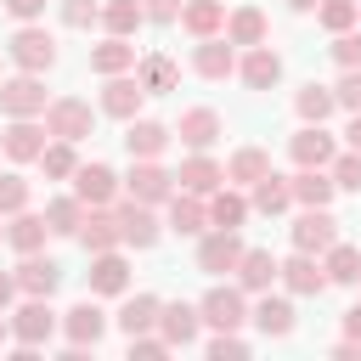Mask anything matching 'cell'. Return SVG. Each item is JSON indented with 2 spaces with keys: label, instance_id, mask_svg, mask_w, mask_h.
I'll return each instance as SVG.
<instances>
[{
  "label": "cell",
  "instance_id": "cell-8",
  "mask_svg": "<svg viewBox=\"0 0 361 361\" xmlns=\"http://www.w3.org/2000/svg\"><path fill=\"white\" fill-rule=\"evenodd\" d=\"M248 79H254V85H265V79H276V56H265V51H259V56L248 62Z\"/></svg>",
  "mask_w": 361,
  "mask_h": 361
},
{
  "label": "cell",
  "instance_id": "cell-32",
  "mask_svg": "<svg viewBox=\"0 0 361 361\" xmlns=\"http://www.w3.org/2000/svg\"><path fill=\"white\" fill-rule=\"evenodd\" d=\"M350 141H355V147H361V118H355V130H350Z\"/></svg>",
  "mask_w": 361,
  "mask_h": 361
},
{
  "label": "cell",
  "instance_id": "cell-17",
  "mask_svg": "<svg viewBox=\"0 0 361 361\" xmlns=\"http://www.w3.org/2000/svg\"><path fill=\"white\" fill-rule=\"evenodd\" d=\"M299 107H305V113H316V118H322V113H327V96H322V90H316V85H310V90H305V102H299Z\"/></svg>",
  "mask_w": 361,
  "mask_h": 361
},
{
  "label": "cell",
  "instance_id": "cell-25",
  "mask_svg": "<svg viewBox=\"0 0 361 361\" xmlns=\"http://www.w3.org/2000/svg\"><path fill=\"white\" fill-rule=\"evenodd\" d=\"M96 62H102V68H118V62H124V45H107V51H102Z\"/></svg>",
  "mask_w": 361,
  "mask_h": 361
},
{
  "label": "cell",
  "instance_id": "cell-12",
  "mask_svg": "<svg viewBox=\"0 0 361 361\" xmlns=\"http://www.w3.org/2000/svg\"><path fill=\"white\" fill-rule=\"evenodd\" d=\"M56 282V265L45 259V265H28V288H51Z\"/></svg>",
  "mask_w": 361,
  "mask_h": 361
},
{
  "label": "cell",
  "instance_id": "cell-29",
  "mask_svg": "<svg viewBox=\"0 0 361 361\" xmlns=\"http://www.w3.org/2000/svg\"><path fill=\"white\" fill-rule=\"evenodd\" d=\"M0 203H23V186H17V180H6V186H0Z\"/></svg>",
  "mask_w": 361,
  "mask_h": 361
},
{
  "label": "cell",
  "instance_id": "cell-11",
  "mask_svg": "<svg viewBox=\"0 0 361 361\" xmlns=\"http://www.w3.org/2000/svg\"><path fill=\"white\" fill-rule=\"evenodd\" d=\"M124 237H135V243H152V220H147V214H130Z\"/></svg>",
  "mask_w": 361,
  "mask_h": 361
},
{
  "label": "cell",
  "instance_id": "cell-7",
  "mask_svg": "<svg viewBox=\"0 0 361 361\" xmlns=\"http://www.w3.org/2000/svg\"><path fill=\"white\" fill-rule=\"evenodd\" d=\"M135 96H141L135 85H113V90H107V107H113V113H130V107H135Z\"/></svg>",
  "mask_w": 361,
  "mask_h": 361
},
{
  "label": "cell",
  "instance_id": "cell-6",
  "mask_svg": "<svg viewBox=\"0 0 361 361\" xmlns=\"http://www.w3.org/2000/svg\"><path fill=\"white\" fill-rule=\"evenodd\" d=\"M209 322H237V293H214L209 299Z\"/></svg>",
  "mask_w": 361,
  "mask_h": 361
},
{
  "label": "cell",
  "instance_id": "cell-31",
  "mask_svg": "<svg viewBox=\"0 0 361 361\" xmlns=\"http://www.w3.org/2000/svg\"><path fill=\"white\" fill-rule=\"evenodd\" d=\"M11 11H17V17H34V11H39V0H11Z\"/></svg>",
  "mask_w": 361,
  "mask_h": 361
},
{
  "label": "cell",
  "instance_id": "cell-27",
  "mask_svg": "<svg viewBox=\"0 0 361 361\" xmlns=\"http://www.w3.org/2000/svg\"><path fill=\"white\" fill-rule=\"evenodd\" d=\"M333 276H355V259L350 254H333Z\"/></svg>",
  "mask_w": 361,
  "mask_h": 361
},
{
  "label": "cell",
  "instance_id": "cell-2",
  "mask_svg": "<svg viewBox=\"0 0 361 361\" xmlns=\"http://www.w3.org/2000/svg\"><path fill=\"white\" fill-rule=\"evenodd\" d=\"M327 226H333L327 214H305V220H299V243H305V248H310V243H327V237H333Z\"/></svg>",
  "mask_w": 361,
  "mask_h": 361
},
{
  "label": "cell",
  "instance_id": "cell-5",
  "mask_svg": "<svg viewBox=\"0 0 361 361\" xmlns=\"http://www.w3.org/2000/svg\"><path fill=\"white\" fill-rule=\"evenodd\" d=\"M158 141H164V130H158V124H141V130L130 135V152H158Z\"/></svg>",
  "mask_w": 361,
  "mask_h": 361
},
{
  "label": "cell",
  "instance_id": "cell-13",
  "mask_svg": "<svg viewBox=\"0 0 361 361\" xmlns=\"http://www.w3.org/2000/svg\"><path fill=\"white\" fill-rule=\"evenodd\" d=\"M299 197H310V203H322V197H327V180H316V175H305V180H299Z\"/></svg>",
  "mask_w": 361,
  "mask_h": 361
},
{
  "label": "cell",
  "instance_id": "cell-4",
  "mask_svg": "<svg viewBox=\"0 0 361 361\" xmlns=\"http://www.w3.org/2000/svg\"><path fill=\"white\" fill-rule=\"evenodd\" d=\"M107 186H113L107 169H85V175H79V192H85V197H107Z\"/></svg>",
  "mask_w": 361,
  "mask_h": 361
},
{
  "label": "cell",
  "instance_id": "cell-18",
  "mask_svg": "<svg viewBox=\"0 0 361 361\" xmlns=\"http://www.w3.org/2000/svg\"><path fill=\"white\" fill-rule=\"evenodd\" d=\"M231 254H237V248H231V243H209V248H203V259H209V265H226V259H231Z\"/></svg>",
  "mask_w": 361,
  "mask_h": 361
},
{
  "label": "cell",
  "instance_id": "cell-14",
  "mask_svg": "<svg viewBox=\"0 0 361 361\" xmlns=\"http://www.w3.org/2000/svg\"><path fill=\"white\" fill-rule=\"evenodd\" d=\"M147 316H152V305H147V299H135V305H130V310H124V327H130V333H135V327H141V322H147Z\"/></svg>",
  "mask_w": 361,
  "mask_h": 361
},
{
  "label": "cell",
  "instance_id": "cell-22",
  "mask_svg": "<svg viewBox=\"0 0 361 361\" xmlns=\"http://www.w3.org/2000/svg\"><path fill=\"white\" fill-rule=\"evenodd\" d=\"M327 23H333V28H344V23H350V6H344V0H333V6H327Z\"/></svg>",
  "mask_w": 361,
  "mask_h": 361
},
{
  "label": "cell",
  "instance_id": "cell-16",
  "mask_svg": "<svg viewBox=\"0 0 361 361\" xmlns=\"http://www.w3.org/2000/svg\"><path fill=\"white\" fill-rule=\"evenodd\" d=\"M6 102H11V107H34L39 96H34V85H11V96H6Z\"/></svg>",
  "mask_w": 361,
  "mask_h": 361
},
{
  "label": "cell",
  "instance_id": "cell-10",
  "mask_svg": "<svg viewBox=\"0 0 361 361\" xmlns=\"http://www.w3.org/2000/svg\"><path fill=\"white\" fill-rule=\"evenodd\" d=\"M209 130H214L209 113H192V118H186V141H209Z\"/></svg>",
  "mask_w": 361,
  "mask_h": 361
},
{
  "label": "cell",
  "instance_id": "cell-23",
  "mask_svg": "<svg viewBox=\"0 0 361 361\" xmlns=\"http://www.w3.org/2000/svg\"><path fill=\"white\" fill-rule=\"evenodd\" d=\"M226 62H231V56H226V51H203V73H220V68H226Z\"/></svg>",
  "mask_w": 361,
  "mask_h": 361
},
{
  "label": "cell",
  "instance_id": "cell-15",
  "mask_svg": "<svg viewBox=\"0 0 361 361\" xmlns=\"http://www.w3.org/2000/svg\"><path fill=\"white\" fill-rule=\"evenodd\" d=\"M259 322H265V327H276V333H282V327H288V310H282V305H259Z\"/></svg>",
  "mask_w": 361,
  "mask_h": 361
},
{
  "label": "cell",
  "instance_id": "cell-19",
  "mask_svg": "<svg viewBox=\"0 0 361 361\" xmlns=\"http://www.w3.org/2000/svg\"><path fill=\"white\" fill-rule=\"evenodd\" d=\"M271 276V259L265 254H248V282H265Z\"/></svg>",
  "mask_w": 361,
  "mask_h": 361
},
{
  "label": "cell",
  "instance_id": "cell-28",
  "mask_svg": "<svg viewBox=\"0 0 361 361\" xmlns=\"http://www.w3.org/2000/svg\"><path fill=\"white\" fill-rule=\"evenodd\" d=\"M96 282H102V288H118V265H113V259H107V265H102V271H96Z\"/></svg>",
  "mask_w": 361,
  "mask_h": 361
},
{
  "label": "cell",
  "instance_id": "cell-24",
  "mask_svg": "<svg viewBox=\"0 0 361 361\" xmlns=\"http://www.w3.org/2000/svg\"><path fill=\"white\" fill-rule=\"evenodd\" d=\"M344 102H350V107H361V73H350V79H344Z\"/></svg>",
  "mask_w": 361,
  "mask_h": 361
},
{
  "label": "cell",
  "instance_id": "cell-1",
  "mask_svg": "<svg viewBox=\"0 0 361 361\" xmlns=\"http://www.w3.org/2000/svg\"><path fill=\"white\" fill-rule=\"evenodd\" d=\"M17 56H23L28 68H34V62H51V39H45V34H23V39H17Z\"/></svg>",
  "mask_w": 361,
  "mask_h": 361
},
{
  "label": "cell",
  "instance_id": "cell-33",
  "mask_svg": "<svg viewBox=\"0 0 361 361\" xmlns=\"http://www.w3.org/2000/svg\"><path fill=\"white\" fill-rule=\"evenodd\" d=\"M293 6H299V11H310V6H316V0H293Z\"/></svg>",
  "mask_w": 361,
  "mask_h": 361
},
{
  "label": "cell",
  "instance_id": "cell-30",
  "mask_svg": "<svg viewBox=\"0 0 361 361\" xmlns=\"http://www.w3.org/2000/svg\"><path fill=\"white\" fill-rule=\"evenodd\" d=\"M338 56H344V62H361V39H344V45H338Z\"/></svg>",
  "mask_w": 361,
  "mask_h": 361
},
{
  "label": "cell",
  "instance_id": "cell-9",
  "mask_svg": "<svg viewBox=\"0 0 361 361\" xmlns=\"http://www.w3.org/2000/svg\"><path fill=\"white\" fill-rule=\"evenodd\" d=\"M293 288H322V271H310V259H293Z\"/></svg>",
  "mask_w": 361,
  "mask_h": 361
},
{
  "label": "cell",
  "instance_id": "cell-21",
  "mask_svg": "<svg viewBox=\"0 0 361 361\" xmlns=\"http://www.w3.org/2000/svg\"><path fill=\"white\" fill-rule=\"evenodd\" d=\"M338 180H344V186H361V164L344 158V164H338Z\"/></svg>",
  "mask_w": 361,
  "mask_h": 361
},
{
  "label": "cell",
  "instance_id": "cell-3",
  "mask_svg": "<svg viewBox=\"0 0 361 361\" xmlns=\"http://www.w3.org/2000/svg\"><path fill=\"white\" fill-rule=\"evenodd\" d=\"M299 158H305V164H322V158H327V135H322V130H305V135H299Z\"/></svg>",
  "mask_w": 361,
  "mask_h": 361
},
{
  "label": "cell",
  "instance_id": "cell-20",
  "mask_svg": "<svg viewBox=\"0 0 361 361\" xmlns=\"http://www.w3.org/2000/svg\"><path fill=\"white\" fill-rule=\"evenodd\" d=\"M73 333H90V338H96V310H90V305L73 310Z\"/></svg>",
  "mask_w": 361,
  "mask_h": 361
},
{
  "label": "cell",
  "instance_id": "cell-26",
  "mask_svg": "<svg viewBox=\"0 0 361 361\" xmlns=\"http://www.w3.org/2000/svg\"><path fill=\"white\" fill-rule=\"evenodd\" d=\"M11 152H34V130H17L11 135Z\"/></svg>",
  "mask_w": 361,
  "mask_h": 361
}]
</instances>
